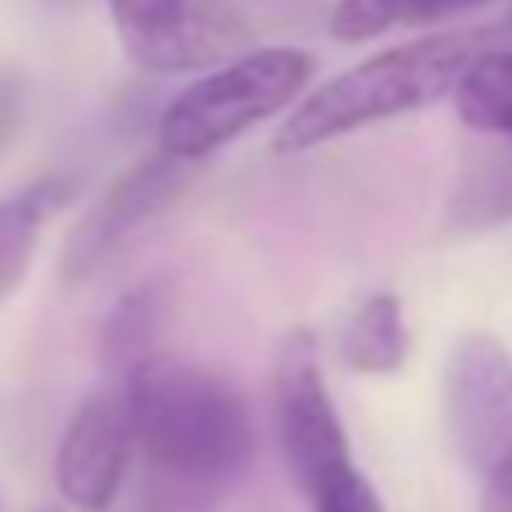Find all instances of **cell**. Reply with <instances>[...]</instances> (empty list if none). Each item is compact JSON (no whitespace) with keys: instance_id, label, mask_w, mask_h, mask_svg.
<instances>
[{"instance_id":"6da1fadb","label":"cell","mask_w":512,"mask_h":512,"mask_svg":"<svg viewBox=\"0 0 512 512\" xmlns=\"http://www.w3.org/2000/svg\"><path fill=\"white\" fill-rule=\"evenodd\" d=\"M123 381L136 408V449L168 508L209 503L250 467L254 417L232 377L150 354Z\"/></svg>"},{"instance_id":"7a4b0ae2","label":"cell","mask_w":512,"mask_h":512,"mask_svg":"<svg viewBox=\"0 0 512 512\" xmlns=\"http://www.w3.org/2000/svg\"><path fill=\"white\" fill-rule=\"evenodd\" d=\"M485 41H490V32L481 28L440 32V37L408 41V46L381 50V55L345 68L340 78H327L290 109L286 123L272 136V150L277 155H309V150L340 141L349 132L417 114L435 100L454 96L463 68L481 55Z\"/></svg>"},{"instance_id":"3957f363","label":"cell","mask_w":512,"mask_h":512,"mask_svg":"<svg viewBox=\"0 0 512 512\" xmlns=\"http://www.w3.org/2000/svg\"><path fill=\"white\" fill-rule=\"evenodd\" d=\"M313 78V55L290 46H263L209 68L182 87L159 114V150L200 164L218 155L254 123L281 114L300 100Z\"/></svg>"},{"instance_id":"277c9868","label":"cell","mask_w":512,"mask_h":512,"mask_svg":"<svg viewBox=\"0 0 512 512\" xmlns=\"http://www.w3.org/2000/svg\"><path fill=\"white\" fill-rule=\"evenodd\" d=\"M109 19L141 73H209L254 50L236 0H109Z\"/></svg>"},{"instance_id":"5b68a950","label":"cell","mask_w":512,"mask_h":512,"mask_svg":"<svg viewBox=\"0 0 512 512\" xmlns=\"http://www.w3.org/2000/svg\"><path fill=\"white\" fill-rule=\"evenodd\" d=\"M272 408H277L281 449L300 494L313 490L327 472L354 463L309 327H286L272 345Z\"/></svg>"},{"instance_id":"8992f818","label":"cell","mask_w":512,"mask_h":512,"mask_svg":"<svg viewBox=\"0 0 512 512\" xmlns=\"http://www.w3.org/2000/svg\"><path fill=\"white\" fill-rule=\"evenodd\" d=\"M445 426L476 476L512 467V354L490 331H467L445 358Z\"/></svg>"},{"instance_id":"52a82bcc","label":"cell","mask_w":512,"mask_h":512,"mask_svg":"<svg viewBox=\"0 0 512 512\" xmlns=\"http://www.w3.org/2000/svg\"><path fill=\"white\" fill-rule=\"evenodd\" d=\"M136 454L141 449H136L132 390L123 377H105V386H96L78 404L59 440L55 485L64 503L78 512H109Z\"/></svg>"},{"instance_id":"ba28073f","label":"cell","mask_w":512,"mask_h":512,"mask_svg":"<svg viewBox=\"0 0 512 512\" xmlns=\"http://www.w3.org/2000/svg\"><path fill=\"white\" fill-rule=\"evenodd\" d=\"M186 168H191L186 159L168 155V150H155L150 159L127 168L123 177H114V182L96 195V204L73 223V232H68L64 259H59L64 281L78 286V281L96 277L150 218H159V213L186 191Z\"/></svg>"},{"instance_id":"9c48e42d","label":"cell","mask_w":512,"mask_h":512,"mask_svg":"<svg viewBox=\"0 0 512 512\" xmlns=\"http://www.w3.org/2000/svg\"><path fill=\"white\" fill-rule=\"evenodd\" d=\"M64 200H68L64 177H37V182L19 186L14 195L0 200V304L23 286L41 232L64 209Z\"/></svg>"},{"instance_id":"30bf717a","label":"cell","mask_w":512,"mask_h":512,"mask_svg":"<svg viewBox=\"0 0 512 512\" xmlns=\"http://www.w3.org/2000/svg\"><path fill=\"white\" fill-rule=\"evenodd\" d=\"M345 368L368 372V377H390L404 368L408 358V322H404V300L377 290L363 304H354V313L345 318L336 340Z\"/></svg>"},{"instance_id":"8fae6325","label":"cell","mask_w":512,"mask_h":512,"mask_svg":"<svg viewBox=\"0 0 512 512\" xmlns=\"http://www.w3.org/2000/svg\"><path fill=\"white\" fill-rule=\"evenodd\" d=\"M454 109L463 127L512 145V50L485 46L463 68V78L454 87Z\"/></svg>"},{"instance_id":"7c38bea8","label":"cell","mask_w":512,"mask_h":512,"mask_svg":"<svg viewBox=\"0 0 512 512\" xmlns=\"http://www.w3.org/2000/svg\"><path fill=\"white\" fill-rule=\"evenodd\" d=\"M490 0H336L331 10V37L354 46V41L386 37L395 28H426V23L454 19Z\"/></svg>"},{"instance_id":"4fadbf2b","label":"cell","mask_w":512,"mask_h":512,"mask_svg":"<svg viewBox=\"0 0 512 512\" xmlns=\"http://www.w3.org/2000/svg\"><path fill=\"white\" fill-rule=\"evenodd\" d=\"M164 327V295L159 286L132 290L105 322V336H100V363H105L109 377H127L136 363H145L150 354H159L155 340Z\"/></svg>"},{"instance_id":"5bb4252c","label":"cell","mask_w":512,"mask_h":512,"mask_svg":"<svg viewBox=\"0 0 512 512\" xmlns=\"http://www.w3.org/2000/svg\"><path fill=\"white\" fill-rule=\"evenodd\" d=\"M313 512H386L372 490V481L358 472V463H345L336 472H327L313 490H304Z\"/></svg>"},{"instance_id":"9a60e30c","label":"cell","mask_w":512,"mask_h":512,"mask_svg":"<svg viewBox=\"0 0 512 512\" xmlns=\"http://www.w3.org/2000/svg\"><path fill=\"white\" fill-rule=\"evenodd\" d=\"M481 512H512V467L481 476Z\"/></svg>"},{"instance_id":"2e32d148","label":"cell","mask_w":512,"mask_h":512,"mask_svg":"<svg viewBox=\"0 0 512 512\" xmlns=\"http://www.w3.org/2000/svg\"><path fill=\"white\" fill-rule=\"evenodd\" d=\"M37 512H68V508H37Z\"/></svg>"}]
</instances>
